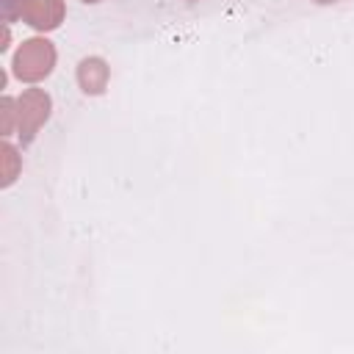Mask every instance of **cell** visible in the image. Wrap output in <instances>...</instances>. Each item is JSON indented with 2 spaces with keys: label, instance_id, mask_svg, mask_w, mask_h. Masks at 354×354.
I'll return each mask as SVG.
<instances>
[{
  "label": "cell",
  "instance_id": "cell-9",
  "mask_svg": "<svg viewBox=\"0 0 354 354\" xmlns=\"http://www.w3.org/2000/svg\"><path fill=\"white\" fill-rule=\"evenodd\" d=\"M185 3H199V0H185Z\"/></svg>",
  "mask_w": 354,
  "mask_h": 354
},
{
  "label": "cell",
  "instance_id": "cell-3",
  "mask_svg": "<svg viewBox=\"0 0 354 354\" xmlns=\"http://www.w3.org/2000/svg\"><path fill=\"white\" fill-rule=\"evenodd\" d=\"M64 14H66L64 0H19V11H17V17L39 33L55 30L64 22Z\"/></svg>",
  "mask_w": 354,
  "mask_h": 354
},
{
  "label": "cell",
  "instance_id": "cell-2",
  "mask_svg": "<svg viewBox=\"0 0 354 354\" xmlns=\"http://www.w3.org/2000/svg\"><path fill=\"white\" fill-rule=\"evenodd\" d=\"M14 108H17V136H19V144L30 147L36 133L41 130V124L53 113V100H50V94L44 88H25L14 100Z\"/></svg>",
  "mask_w": 354,
  "mask_h": 354
},
{
  "label": "cell",
  "instance_id": "cell-5",
  "mask_svg": "<svg viewBox=\"0 0 354 354\" xmlns=\"http://www.w3.org/2000/svg\"><path fill=\"white\" fill-rule=\"evenodd\" d=\"M0 108H3V136H11L17 130V108H14V100L11 97H3L0 100Z\"/></svg>",
  "mask_w": 354,
  "mask_h": 354
},
{
  "label": "cell",
  "instance_id": "cell-8",
  "mask_svg": "<svg viewBox=\"0 0 354 354\" xmlns=\"http://www.w3.org/2000/svg\"><path fill=\"white\" fill-rule=\"evenodd\" d=\"M83 3H100V0H83Z\"/></svg>",
  "mask_w": 354,
  "mask_h": 354
},
{
  "label": "cell",
  "instance_id": "cell-7",
  "mask_svg": "<svg viewBox=\"0 0 354 354\" xmlns=\"http://www.w3.org/2000/svg\"><path fill=\"white\" fill-rule=\"evenodd\" d=\"M313 3H318V6H329V3H337V0H313Z\"/></svg>",
  "mask_w": 354,
  "mask_h": 354
},
{
  "label": "cell",
  "instance_id": "cell-4",
  "mask_svg": "<svg viewBox=\"0 0 354 354\" xmlns=\"http://www.w3.org/2000/svg\"><path fill=\"white\" fill-rule=\"evenodd\" d=\"M108 77H111V66L100 55H88L77 64V86L88 97H100L108 88Z\"/></svg>",
  "mask_w": 354,
  "mask_h": 354
},
{
  "label": "cell",
  "instance_id": "cell-6",
  "mask_svg": "<svg viewBox=\"0 0 354 354\" xmlns=\"http://www.w3.org/2000/svg\"><path fill=\"white\" fill-rule=\"evenodd\" d=\"M3 155H6V160H8V171H6V180H3V185H11L14 183V177H17V149L11 147V144H3Z\"/></svg>",
  "mask_w": 354,
  "mask_h": 354
},
{
  "label": "cell",
  "instance_id": "cell-1",
  "mask_svg": "<svg viewBox=\"0 0 354 354\" xmlns=\"http://www.w3.org/2000/svg\"><path fill=\"white\" fill-rule=\"evenodd\" d=\"M55 58H58V53H55V44L50 39H44V36L25 39L17 47L14 61H11L14 77L22 83H39L53 72Z\"/></svg>",
  "mask_w": 354,
  "mask_h": 354
}]
</instances>
